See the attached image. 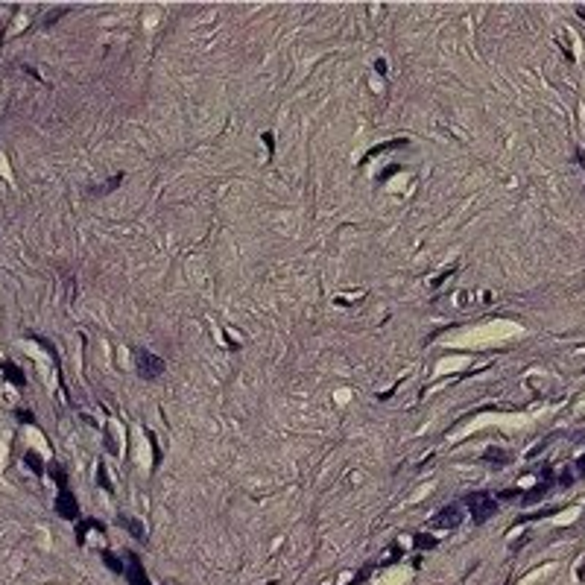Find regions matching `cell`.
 I'll use <instances>...</instances> for the list:
<instances>
[{
    "label": "cell",
    "mask_w": 585,
    "mask_h": 585,
    "mask_svg": "<svg viewBox=\"0 0 585 585\" xmlns=\"http://www.w3.org/2000/svg\"><path fill=\"white\" fill-rule=\"evenodd\" d=\"M512 498H524V492L521 489H503V492L495 495V500H512Z\"/></svg>",
    "instance_id": "obj_14"
},
{
    "label": "cell",
    "mask_w": 585,
    "mask_h": 585,
    "mask_svg": "<svg viewBox=\"0 0 585 585\" xmlns=\"http://www.w3.org/2000/svg\"><path fill=\"white\" fill-rule=\"evenodd\" d=\"M576 468H579V474H585V457H579V463H576Z\"/></svg>",
    "instance_id": "obj_19"
},
{
    "label": "cell",
    "mask_w": 585,
    "mask_h": 585,
    "mask_svg": "<svg viewBox=\"0 0 585 585\" xmlns=\"http://www.w3.org/2000/svg\"><path fill=\"white\" fill-rule=\"evenodd\" d=\"M404 147H407V140H404V138H398V140H389V143H380V147H375V150L369 153V158H372V155H380V153H386V150H404Z\"/></svg>",
    "instance_id": "obj_9"
},
{
    "label": "cell",
    "mask_w": 585,
    "mask_h": 585,
    "mask_svg": "<svg viewBox=\"0 0 585 585\" xmlns=\"http://www.w3.org/2000/svg\"><path fill=\"white\" fill-rule=\"evenodd\" d=\"M120 182H123V176H114V179H111L108 185H103V188H94V193H108V190H114V188H117Z\"/></svg>",
    "instance_id": "obj_16"
},
{
    "label": "cell",
    "mask_w": 585,
    "mask_h": 585,
    "mask_svg": "<svg viewBox=\"0 0 585 585\" xmlns=\"http://www.w3.org/2000/svg\"><path fill=\"white\" fill-rule=\"evenodd\" d=\"M103 562H105V565H108L111 570H114V573H123V576H126V568H123V562L117 559V556H111L108 550H103Z\"/></svg>",
    "instance_id": "obj_10"
},
{
    "label": "cell",
    "mask_w": 585,
    "mask_h": 585,
    "mask_svg": "<svg viewBox=\"0 0 585 585\" xmlns=\"http://www.w3.org/2000/svg\"><path fill=\"white\" fill-rule=\"evenodd\" d=\"M0 369L6 372V378L12 380L15 386H24V375H21V369H18V366H12V363H0Z\"/></svg>",
    "instance_id": "obj_7"
},
{
    "label": "cell",
    "mask_w": 585,
    "mask_h": 585,
    "mask_svg": "<svg viewBox=\"0 0 585 585\" xmlns=\"http://www.w3.org/2000/svg\"><path fill=\"white\" fill-rule=\"evenodd\" d=\"M50 474L56 477L59 489H68V477H65V468H62V465H56V463H53V465H50Z\"/></svg>",
    "instance_id": "obj_11"
},
{
    "label": "cell",
    "mask_w": 585,
    "mask_h": 585,
    "mask_svg": "<svg viewBox=\"0 0 585 585\" xmlns=\"http://www.w3.org/2000/svg\"><path fill=\"white\" fill-rule=\"evenodd\" d=\"M463 518H465L463 506H460V503H451V506L439 509V512L433 515L430 527H439V530H454V527H460V524H463Z\"/></svg>",
    "instance_id": "obj_2"
},
{
    "label": "cell",
    "mask_w": 585,
    "mask_h": 585,
    "mask_svg": "<svg viewBox=\"0 0 585 585\" xmlns=\"http://www.w3.org/2000/svg\"><path fill=\"white\" fill-rule=\"evenodd\" d=\"M164 372V360L161 357H155V354H150V351H138V375L143 380H153V378H158Z\"/></svg>",
    "instance_id": "obj_3"
},
{
    "label": "cell",
    "mask_w": 585,
    "mask_h": 585,
    "mask_svg": "<svg viewBox=\"0 0 585 585\" xmlns=\"http://www.w3.org/2000/svg\"><path fill=\"white\" fill-rule=\"evenodd\" d=\"M465 503H468V509H471L474 524H486L489 518L498 512V500L492 498L489 492H474V495L465 498Z\"/></svg>",
    "instance_id": "obj_1"
},
{
    "label": "cell",
    "mask_w": 585,
    "mask_h": 585,
    "mask_svg": "<svg viewBox=\"0 0 585 585\" xmlns=\"http://www.w3.org/2000/svg\"><path fill=\"white\" fill-rule=\"evenodd\" d=\"M24 463L33 468V474H38V477L44 474V463L38 460V454H35V451H27V454H24Z\"/></svg>",
    "instance_id": "obj_8"
},
{
    "label": "cell",
    "mask_w": 585,
    "mask_h": 585,
    "mask_svg": "<svg viewBox=\"0 0 585 585\" xmlns=\"http://www.w3.org/2000/svg\"><path fill=\"white\" fill-rule=\"evenodd\" d=\"M18 418H21V421H30V424H33V421H35V418H33V413H24V410L18 413Z\"/></svg>",
    "instance_id": "obj_18"
},
{
    "label": "cell",
    "mask_w": 585,
    "mask_h": 585,
    "mask_svg": "<svg viewBox=\"0 0 585 585\" xmlns=\"http://www.w3.org/2000/svg\"><path fill=\"white\" fill-rule=\"evenodd\" d=\"M451 272H454V269H445V272H442V275H439V278H433L430 284H433V287H439V284H442V281H445V278L451 275Z\"/></svg>",
    "instance_id": "obj_17"
},
{
    "label": "cell",
    "mask_w": 585,
    "mask_h": 585,
    "mask_svg": "<svg viewBox=\"0 0 585 585\" xmlns=\"http://www.w3.org/2000/svg\"><path fill=\"white\" fill-rule=\"evenodd\" d=\"M120 524H123V527H126V530H129V533H132V535H135L138 541H143V538H147V530H143V524H140L138 518L120 515Z\"/></svg>",
    "instance_id": "obj_6"
},
{
    "label": "cell",
    "mask_w": 585,
    "mask_h": 585,
    "mask_svg": "<svg viewBox=\"0 0 585 585\" xmlns=\"http://www.w3.org/2000/svg\"><path fill=\"white\" fill-rule=\"evenodd\" d=\"M56 512L65 518V521H76V515H79V506H76V498L70 495L68 489H62L59 492V500H56Z\"/></svg>",
    "instance_id": "obj_4"
},
{
    "label": "cell",
    "mask_w": 585,
    "mask_h": 585,
    "mask_svg": "<svg viewBox=\"0 0 585 585\" xmlns=\"http://www.w3.org/2000/svg\"><path fill=\"white\" fill-rule=\"evenodd\" d=\"M126 576H129V582L132 585H150L147 582V573H143V568H140V559L132 553L129 556V570H126Z\"/></svg>",
    "instance_id": "obj_5"
},
{
    "label": "cell",
    "mask_w": 585,
    "mask_h": 585,
    "mask_svg": "<svg viewBox=\"0 0 585 585\" xmlns=\"http://www.w3.org/2000/svg\"><path fill=\"white\" fill-rule=\"evenodd\" d=\"M97 483L103 486L105 492H114V486H111V480H108V471H105V465H100V468H97Z\"/></svg>",
    "instance_id": "obj_12"
},
{
    "label": "cell",
    "mask_w": 585,
    "mask_h": 585,
    "mask_svg": "<svg viewBox=\"0 0 585 585\" xmlns=\"http://www.w3.org/2000/svg\"><path fill=\"white\" fill-rule=\"evenodd\" d=\"M486 460H489V463H506V454L498 451V448H489V451H486Z\"/></svg>",
    "instance_id": "obj_15"
},
{
    "label": "cell",
    "mask_w": 585,
    "mask_h": 585,
    "mask_svg": "<svg viewBox=\"0 0 585 585\" xmlns=\"http://www.w3.org/2000/svg\"><path fill=\"white\" fill-rule=\"evenodd\" d=\"M415 544H418V550H427V547H436V538L433 535H415Z\"/></svg>",
    "instance_id": "obj_13"
}]
</instances>
